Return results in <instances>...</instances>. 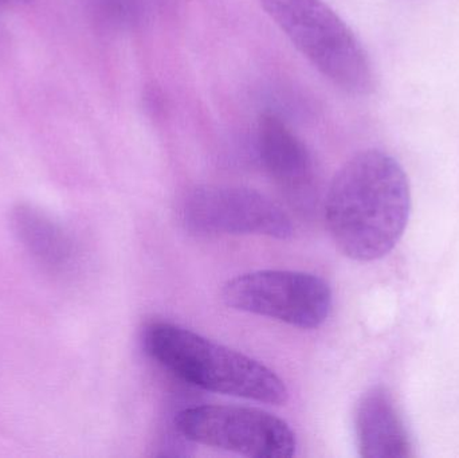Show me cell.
I'll return each instance as SVG.
<instances>
[{
  "label": "cell",
  "instance_id": "obj_9",
  "mask_svg": "<svg viewBox=\"0 0 459 458\" xmlns=\"http://www.w3.org/2000/svg\"><path fill=\"white\" fill-rule=\"evenodd\" d=\"M256 151L264 171L282 187L301 190L313 175L307 145L277 116L262 115L256 129Z\"/></svg>",
  "mask_w": 459,
  "mask_h": 458
},
{
  "label": "cell",
  "instance_id": "obj_3",
  "mask_svg": "<svg viewBox=\"0 0 459 458\" xmlns=\"http://www.w3.org/2000/svg\"><path fill=\"white\" fill-rule=\"evenodd\" d=\"M291 45L337 88L355 96L375 89L368 53L324 0H258Z\"/></svg>",
  "mask_w": 459,
  "mask_h": 458
},
{
  "label": "cell",
  "instance_id": "obj_4",
  "mask_svg": "<svg viewBox=\"0 0 459 458\" xmlns=\"http://www.w3.org/2000/svg\"><path fill=\"white\" fill-rule=\"evenodd\" d=\"M222 298L230 308L301 330L323 325L332 309L328 282L302 272L259 271L242 274L226 282Z\"/></svg>",
  "mask_w": 459,
  "mask_h": 458
},
{
  "label": "cell",
  "instance_id": "obj_1",
  "mask_svg": "<svg viewBox=\"0 0 459 458\" xmlns=\"http://www.w3.org/2000/svg\"><path fill=\"white\" fill-rule=\"evenodd\" d=\"M411 210L409 179L401 164L379 150L356 153L339 169L325 199L334 244L351 260L387 255L403 236Z\"/></svg>",
  "mask_w": 459,
  "mask_h": 458
},
{
  "label": "cell",
  "instance_id": "obj_7",
  "mask_svg": "<svg viewBox=\"0 0 459 458\" xmlns=\"http://www.w3.org/2000/svg\"><path fill=\"white\" fill-rule=\"evenodd\" d=\"M10 228L16 242L48 276L65 277L77 265L78 247L72 233L40 207L16 203L10 212Z\"/></svg>",
  "mask_w": 459,
  "mask_h": 458
},
{
  "label": "cell",
  "instance_id": "obj_11",
  "mask_svg": "<svg viewBox=\"0 0 459 458\" xmlns=\"http://www.w3.org/2000/svg\"><path fill=\"white\" fill-rule=\"evenodd\" d=\"M8 0H0V7H2L3 4H5V3H7Z\"/></svg>",
  "mask_w": 459,
  "mask_h": 458
},
{
  "label": "cell",
  "instance_id": "obj_6",
  "mask_svg": "<svg viewBox=\"0 0 459 458\" xmlns=\"http://www.w3.org/2000/svg\"><path fill=\"white\" fill-rule=\"evenodd\" d=\"M186 229L199 236H264L286 239L293 225L285 210L251 188L204 186L186 196L182 206Z\"/></svg>",
  "mask_w": 459,
  "mask_h": 458
},
{
  "label": "cell",
  "instance_id": "obj_10",
  "mask_svg": "<svg viewBox=\"0 0 459 458\" xmlns=\"http://www.w3.org/2000/svg\"><path fill=\"white\" fill-rule=\"evenodd\" d=\"M13 3H18V4L29 5L32 4V3L37 2V0H13Z\"/></svg>",
  "mask_w": 459,
  "mask_h": 458
},
{
  "label": "cell",
  "instance_id": "obj_5",
  "mask_svg": "<svg viewBox=\"0 0 459 458\" xmlns=\"http://www.w3.org/2000/svg\"><path fill=\"white\" fill-rule=\"evenodd\" d=\"M191 443L254 458H289L296 454L293 430L274 414L243 406H195L175 419Z\"/></svg>",
  "mask_w": 459,
  "mask_h": 458
},
{
  "label": "cell",
  "instance_id": "obj_8",
  "mask_svg": "<svg viewBox=\"0 0 459 458\" xmlns=\"http://www.w3.org/2000/svg\"><path fill=\"white\" fill-rule=\"evenodd\" d=\"M359 454L364 458L415 456L411 437L385 387H371L359 401L355 413Z\"/></svg>",
  "mask_w": 459,
  "mask_h": 458
},
{
  "label": "cell",
  "instance_id": "obj_2",
  "mask_svg": "<svg viewBox=\"0 0 459 458\" xmlns=\"http://www.w3.org/2000/svg\"><path fill=\"white\" fill-rule=\"evenodd\" d=\"M143 344L159 365L199 389L267 405L288 401V389L274 371L179 325L151 323Z\"/></svg>",
  "mask_w": 459,
  "mask_h": 458
}]
</instances>
